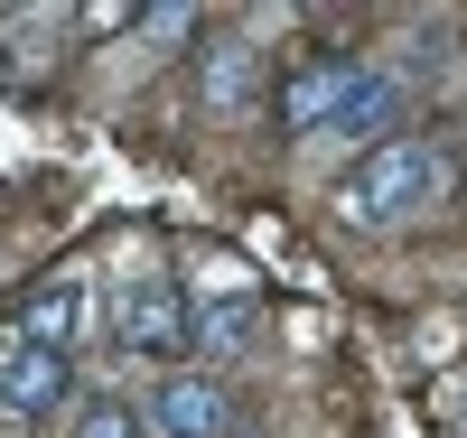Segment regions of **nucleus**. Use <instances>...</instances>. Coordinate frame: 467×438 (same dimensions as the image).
Wrapping results in <instances>:
<instances>
[{
  "label": "nucleus",
  "mask_w": 467,
  "mask_h": 438,
  "mask_svg": "<svg viewBox=\"0 0 467 438\" xmlns=\"http://www.w3.org/2000/svg\"><path fill=\"white\" fill-rule=\"evenodd\" d=\"M440 196H449V149L431 131H402V140L365 149L356 168L337 178V215L356 233H383V224H411L420 206H440Z\"/></svg>",
  "instance_id": "nucleus-1"
},
{
  "label": "nucleus",
  "mask_w": 467,
  "mask_h": 438,
  "mask_svg": "<svg viewBox=\"0 0 467 438\" xmlns=\"http://www.w3.org/2000/svg\"><path fill=\"white\" fill-rule=\"evenodd\" d=\"M187 336H197V308H187L178 280H131L112 299V345L122 354H150V364H178Z\"/></svg>",
  "instance_id": "nucleus-2"
},
{
  "label": "nucleus",
  "mask_w": 467,
  "mask_h": 438,
  "mask_svg": "<svg viewBox=\"0 0 467 438\" xmlns=\"http://www.w3.org/2000/svg\"><path fill=\"white\" fill-rule=\"evenodd\" d=\"M356 75H365V56H337V47L299 56V66L281 75V94H271V112H281V131H290V140L327 131V122H337V103L356 94Z\"/></svg>",
  "instance_id": "nucleus-3"
},
{
  "label": "nucleus",
  "mask_w": 467,
  "mask_h": 438,
  "mask_svg": "<svg viewBox=\"0 0 467 438\" xmlns=\"http://www.w3.org/2000/svg\"><path fill=\"white\" fill-rule=\"evenodd\" d=\"M66 392H75V354L28 345V336H0V411H10V420H47Z\"/></svg>",
  "instance_id": "nucleus-4"
},
{
  "label": "nucleus",
  "mask_w": 467,
  "mask_h": 438,
  "mask_svg": "<svg viewBox=\"0 0 467 438\" xmlns=\"http://www.w3.org/2000/svg\"><path fill=\"white\" fill-rule=\"evenodd\" d=\"M197 94L215 122H244V112H262V47L253 37H206L197 56Z\"/></svg>",
  "instance_id": "nucleus-5"
},
{
  "label": "nucleus",
  "mask_w": 467,
  "mask_h": 438,
  "mask_svg": "<svg viewBox=\"0 0 467 438\" xmlns=\"http://www.w3.org/2000/svg\"><path fill=\"white\" fill-rule=\"evenodd\" d=\"M150 420H160L169 438H224V429H244V411H234V392L215 373H169L160 402H150Z\"/></svg>",
  "instance_id": "nucleus-6"
},
{
  "label": "nucleus",
  "mask_w": 467,
  "mask_h": 438,
  "mask_svg": "<svg viewBox=\"0 0 467 438\" xmlns=\"http://www.w3.org/2000/svg\"><path fill=\"white\" fill-rule=\"evenodd\" d=\"M402 112H411V85L402 75H383V66H365L356 75V94L337 103V140H365V149H383V140H402Z\"/></svg>",
  "instance_id": "nucleus-7"
},
{
  "label": "nucleus",
  "mask_w": 467,
  "mask_h": 438,
  "mask_svg": "<svg viewBox=\"0 0 467 438\" xmlns=\"http://www.w3.org/2000/svg\"><path fill=\"white\" fill-rule=\"evenodd\" d=\"M262 327H271V308L262 299H206L197 308V336H187V354H206V364H244V354L262 345Z\"/></svg>",
  "instance_id": "nucleus-8"
},
{
  "label": "nucleus",
  "mask_w": 467,
  "mask_h": 438,
  "mask_svg": "<svg viewBox=\"0 0 467 438\" xmlns=\"http://www.w3.org/2000/svg\"><path fill=\"white\" fill-rule=\"evenodd\" d=\"M75 317H85V290L75 280H57V290H37V299H19V327L10 336H28V345H75Z\"/></svg>",
  "instance_id": "nucleus-9"
},
{
  "label": "nucleus",
  "mask_w": 467,
  "mask_h": 438,
  "mask_svg": "<svg viewBox=\"0 0 467 438\" xmlns=\"http://www.w3.org/2000/svg\"><path fill=\"white\" fill-rule=\"evenodd\" d=\"M66 438H150V411H131L122 392H94V402H75Z\"/></svg>",
  "instance_id": "nucleus-10"
},
{
  "label": "nucleus",
  "mask_w": 467,
  "mask_h": 438,
  "mask_svg": "<svg viewBox=\"0 0 467 438\" xmlns=\"http://www.w3.org/2000/svg\"><path fill=\"white\" fill-rule=\"evenodd\" d=\"M131 28L140 37H197V10H169V0H160V10H140Z\"/></svg>",
  "instance_id": "nucleus-11"
},
{
  "label": "nucleus",
  "mask_w": 467,
  "mask_h": 438,
  "mask_svg": "<svg viewBox=\"0 0 467 438\" xmlns=\"http://www.w3.org/2000/svg\"><path fill=\"white\" fill-rule=\"evenodd\" d=\"M224 438H262V429H253V420H244V429H224Z\"/></svg>",
  "instance_id": "nucleus-12"
}]
</instances>
